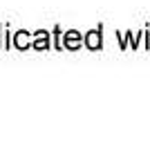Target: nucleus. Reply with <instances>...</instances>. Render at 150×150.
<instances>
[{"label":"nucleus","mask_w":150,"mask_h":150,"mask_svg":"<svg viewBox=\"0 0 150 150\" xmlns=\"http://www.w3.org/2000/svg\"><path fill=\"white\" fill-rule=\"evenodd\" d=\"M88 45L90 47H99V34H96V31H92L88 36Z\"/></svg>","instance_id":"obj_2"},{"label":"nucleus","mask_w":150,"mask_h":150,"mask_svg":"<svg viewBox=\"0 0 150 150\" xmlns=\"http://www.w3.org/2000/svg\"><path fill=\"white\" fill-rule=\"evenodd\" d=\"M65 43H67V47H79V34L69 31L67 36H65Z\"/></svg>","instance_id":"obj_1"}]
</instances>
